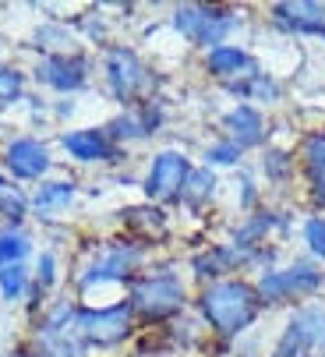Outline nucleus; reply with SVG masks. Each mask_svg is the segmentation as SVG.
<instances>
[{"label":"nucleus","instance_id":"f257e3e1","mask_svg":"<svg viewBox=\"0 0 325 357\" xmlns=\"http://www.w3.org/2000/svg\"><path fill=\"white\" fill-rule=\"evenodd\" d=\"M202 319L220 333V336H237L244 333L255 319H258V308H262V297L251 283H241V280H220L202 290Z\"/></svg>","mask_w":325,"mask_h":357},{"label":"nucleus","instance_id":"f03ea898","mask_svg":"<svg viewBox=\"0 0 325 357\" xmlns=\"http://www.w3.org/2000/svg\"><path fill=\"white\" fill-rule=\"evenodd\" d=\"M128 304H131V312H138L145 319H156V322L159 319H174L184 308V283L170 269L135 276L131 290H128Z\"/></svg>","mask_w":325,"mask_h":357},{"label":"nucleus","instance_id":"7ed1b4c3","mask_svg":"<svg viewBox=\"0 0 325 357\" xmlns=\"http://www.w3.org/2000/svg\"><path fill=\"white\" fill-rule=\"evenodd\" d=\"M174 25L184 39H191L195 46H223V39L241 25L237 15L223 11V8H205V4H184L174 11Z\"/></svg>","mask_w":325,"mask_h":357},{"label":"nucleus","instance_id":"20e7f679","mask_svg":"<svg viewBox=\"0 0 325 357\" xmlns=\"http://www.w3.org/2000/svg\"><path fill=\"white\" fill-rule=\"evenodd\" d=\"M131 304H106V308H82L78 312V340L89 347H117L131 336Z\"/></svg>","mask_w":325,"mask_h":357},{"label":"nucleus","instance_id":"39448f33","mask_svg":"<svg viewBox=\"0 0 325 357\" xmlns=\"http://www.w3.org/2000/svg\"><path fill=\"white\" fill-rule=\"evenodd\" d=\"M322 287V273L308 262H294L290 269L280 273H265L255 290L262 297V304H280V301H294V297H308Z\"/></svg>","mask_w":325,"mask_h":357},{"label":"nucleus","instance_id":"423d86ee","mask_svg":"<svg viewBox=\"0 0 325 357\" xmlns=\"http://www.w3.org/2000/svg\"><path fill=\"white\" fill-rule=\"evenodd\" d=\"M106 82H110V92L121 99V103H135V99L152 85L149 68L128 46H114L110 54H106Z\"/></svg>","mask_w":325,"mask_h":357},{"label":"nucleus","instance_id":"0eeeda50","mask_svg":"<svg viewBox=\"0 0 325 357\" xmlns=\"http://www.w3.org/2000/svg\"><path fill=\"white\" fill-rule=\"evenodd\" d=\"M191 177V163L184 152H156V160L149 167V177H145V195L152 202H177L184 195V184Z\"/></svg>","mask_w":325,"mask_h":357},{"label":"nucleus","instance_id":"6e6552de","mask_svg":"<svg viewBox=\"0 0 325 357\" xmlns=\"http://www.w3.org/2000/svg\"><path fill=\"white\" fill-rule=\"evenodd\" d=\"M142 248H135V244H110L99 259L78 276V283H82V290H89V287H96V283H110V280H128V276H135V269L142 266Z\"/></svg>","mask_w":325,"mask_h":357},{"label":"nucleus","instance_id":"1a4fd4ad","mask_svg":"<svg viewBox=\"0 0 325 357\" xmlns=\"http://www.w3.org/2000/svg\"><path fill=\"white\" fill-rule=\"evenodd\" d=\"M273 22L294 36H325V8L315 0H283L273 4Z\"/></svg>","mask_w":325,"mask_h":357},{"label":"nucleus","instance_id":"9d476101","mask_svg":"<svg viewBox=\"0 0 325 357\" xmlns=\"http://www.w3.org/2000/svg\"><path fill=\"white\" fill-rule=\"evenodd\" d=\"M11 177L18 181H39L50 170V149L39 138H15L8 145V156H4Z\"/></svg>","mask_w":325,"mask_h":357},{"label":"nucleus","instance_id":"9b49d317","mask_svg":"<svg viewBox=\"0 0 325 357\" xmlns=\"http://www.w3.org/2000/svg\"><path fill=\"white\" fill-rule=\"evenodd\" d=\"M39 82H46L50 89L57 92H75L89 82V64L82 54H57V57H46L39 64Z\"/></svg>","mask_w":325,"mask_h":357},{"label":"nucleus","instance_id":"f8f14e48","mask_svg":"<svg viewBox=\"0 0 325 357\" xmlns=\"http://www.w3.org/2000/svg\"><path fill=\"white\" fill-rule=\"evenodd\" d=\"M61 145L71 152V160L78 163H103V160H114V145L110 135L99 131V128H82V131H68L61 138Z\"/></svg>","mask_w":325,"mask_h":357},{"label":"nucleus","instance_id":"ddd939ff","mask_svg":"<svg viewBox=\"0 0 325 357\" xmlns=\"http://www.w3.org/2000/svg\"><path fill=\"white\" fill-rule=\"evenodd\" d=\"M223 128L230 131V142H234L241 152L251 149V145H262V138H265V121H262V114H258L255 107H248V103L234 107V110L223 117Z\"/></svg>","mask_w":325,"mask_h":357},{"label":"nucleus","instance_id":"4468645a","mask_svg":"<svg viewBox=\"0 0 325 357\" xmlns=\"http://www.w3.org/2000/svg\"><path fill=\"white\" fill-rule=\"evenodd\" d=\"M248 259V248H227V244H216V248H209V251H202V255H195V273L202 276V280H209V276H223V273H234V266L237 262H244Z\"/></svg>","mask_w":325,"mask_h":357},{"label":"nucleus","instance_id":"2eb2a0df","mask_svg":"<svg viewBox=\"0 0 325 357\" xmlns=\"http://www.w3.org/2000/svg\"><path fill=\"white\" fill-rule=\"evenodd\" d=\"M75 181H50V184H43L39 191H36V198H32V206H36V213L39 216H57V213H64L71 202H75Z\"/></svg>","mask_w":325,"mask_h":357},{"label":"nucleus","instance_id":"dca6fc26","mask_svg":"<svg viewBox=\"0 0 325 357\" xmlns=\"http://www.w3.org/2000/svg\"><path fill=\"white\" fill-rule=\"evenodd\" d=\"M304 170H308L315 202L325 206V135H311L304 142Z\"/></svg>","mask_w":325,"mask_h":357},{"label":"nucleus","instance_id":"f3484780","mask_svg":"<svg viewBox=\"0 0 325 357\" xmlns=\"http://www.w3.org/2000/svg\"><path fill=\"white\" fill-rule=\"evenodd\" d=\"M205 68L216 75V78H234V75H241L244 68L251 71L255 64H251V57L244 54L241 46H216V50H209V57H205Z\"/></svg>","mask_w":325,"mask_h":357},{"label":"nucleus","instance_id":"a211bd4d","mask_svg":"<svg viewBox=\"0 0 325 357\" xmlns=\"http://www.w3.org/2000/svg\"><path fill=\"white\" fill-rule=\"evenodd\" d=\"M156 124H159V110H156V107H149L145 114H124V117H117L110 128H106V135H110L114 142L145 138V135H152V131H156Z\"/></svg>","mask_w":325,"mask_h":357},{"label":"nucleus","instance_id":"6ab92c4d","mask_svg":"<svg viewBox=\"0 0 325 357\" xmlns=\"http://www.w3.org/2000/svg\"><path fill=\"white\" fill-rule=\"evenodd\" d=\"M121 216H124V227L131 234H142V237H159L167 230V216L156 206H135V209H124Z\"/></svg>","mask_w":325,"mask_h":357},{"label":"nucleus","instance_id":"aec40b11","mask_svg":"<svg viewBox=\"0 0 325 357\" xmlns=\"http://www.w3.org/2000/svg\"><path fill=\"white\" fill-rule=\"evenodd\" d=\"M290 326L311 343V350H325V308H301Z\"/></svg>","mask_w":325,"mask_h":357},{"label":"nucleus","instance_id":"412c9836","mask_svg":"<svg viewBox=\"0 0 325 357\" xmlns=\"http://www.w3.org/2000/svg\"><path fill=\"white\" fill-rule=\"evenodd\" d=\"M212 195H216V177H212V170H191V177H188V184H184V206L188 209H205V202H212Z\"/></svg>","mask_w":325,"mask_h":357},{"label":"nucleus","instance_id":"4be33fe9","mask_svg":"<svg viewBox=\"0 0 325 357\" xmlns=\"http://www.w3.org/2000/svg\"><path fill=\"white\" fill-rule=\"evenodd\" d=\"M39 336H43L39 357H85L78 329H71V333H39Z\"/></svg>","mask_w":325,"mask_h":357},{"label":"nucleus","instance_id":"5701e85b","mask_svg":"<svg viewBox=\"0 0 325 357\" xmlns=\"http://www.w3.org/2000/svg\"><path fill=\"white\" fill-rule=\"evenodd\" d=\"M29 237L18 230H0V269L4 266H22V259L29 255Z\"/></svg>","mask_w":325,"mask_h":357},{"label":"nucleus","instance_id":"b1692460","mask_svg":"<svg viewBox=\"0 0 325 357\" xmlns=\"http://www.w3.org/2000/svg\"><path fill=\"white\" fill-rule=\"evenodd\" d=\"M25 213H29V198H25L18 188H11V184L0 188V220H8V223H22V220H25Z\"/></svg>","mask_w":325,"mask_h":357},{"label":"nucleus","instance_id":"393cba45","mask_svg":"<svg viewBox=\"0 0 325 357\" xmlns=\"http://www.w3.org/2000/svg\"><path fill=\"white\" fill-rule=\"evenodd\" d=\"M25 290H29L25 266H4V269H0V294H4L8 301H18Z\"/></svg>","mask_w":325,"mask_h":357},{"label":"nucleus","instance_id":"a878e982","mask_svg":"<svg viewBox=\"0 0 325 357\" xmlns=\"http://www.w3.org/2000/svg\"><path fill=\"white\" fill-rule=\"evenodd\" d=\"M269 357H311V343L294 326H287L283 336H280V343H276V350L269 354Z\"/></svg>","mask_w":325,"mask_h":357},{"label":"nucleus","instance_id":"bb28decb","mask_svg":"<svg viewBox=\"0 0 325 357\" xmlns=\"http://www.w3.org/2000/svg\"><path fill=\"white\" fill-rule=\"evenodd\" d=\"M276 223H280V220H276L273 213H269V216H255V220H248V227H244V230H237V248H248V251H251V248H255L269 230H273Z\"/></svg>","mask_w":325,"mask_h":357},{"label":"nucleus","instance_id":"cd10ccee","mask_svg":"<svg viewBox=\"0 0 325 357\" xmlns=\"http://www.w3.org/2000/svg\"><path fill=\"white\" fill-rule=\"evenodd\" d=\"M25 89V75L11 64H0V103H15Z\"/></svg>","mask_w":325,"mask_h":357},{"label":"nucleus","instance_id":"c85d7f7f","mask_svg":"<svg viewBox=\"0 0 325 357\" xmlns=\"http://www.w3.org/2000/svg\"><path fill=\"white\" fill-rule=\"evenodd\" d=\"M205 160H209V167H234L237 160H241V149L227 138V142H216L209 152H205Z\"/></svg>","mask_w":325,"mask_h":357},{"label":"nucleus","instance_id":"c756f323","mask_svg":"<svg viewBox=\"0 0 325 357\" xmlns=\"http://www.w3.org/2000/svg\"><path fill=\"white\" fill-rule=\"evenodd\" d=\"M39 43H53V46H50V57H57V54H71V46H75V39H71L64 29H57V25L39 29Z\"/></svg>","mask_w":325,"mask_h":357},{"label":"nucleus","instance_id":"7c9ffc66","mask_svg":"<svg viewBox=\"0 0 325 357\" xmlns=\"http://www.w3.org/2000/svg\"><path fill=\"white\" fill-rule=\"evenodd\" d=\"M304 244L311 248V255L325 259V216H315L304 223Z\"/></svg>","mask_w":325,"mask_h":357},{"label":"nucleus","instance_id":"2f4dec72","mask_svg":"<svg viewBox=\"0 0 325 357\" xmlns=\"http://www.w3.org/2000/svg\"><path fill=\"white\" fill-rule=\"evenodd\" d=\"M241 92L244 96H258V99H276L280 96V89H276V82H269V75H248V82L241 85Z\"/></svg>","mask_w":325,"mask_h":357},{"label":"nucleus","instance_id":"473e14b6","mask_svg":"<svg viewBox=\"0 0 325 357\" xmlns=\"http://www.w3.org/2000/svg\"><path fill=\"white\" fill-rule=\"evenodd\" d=\"M53 266H57V262H53V255L46 251L43 259H39V276H36V280H39V290H43V294H46V290L53 287V280H57V273H53Z\"/></svg>","mask_w":325,"mask_h":357},{"label":"nucleus","instance_id":"72a5a7b5","mask_svg":"<svg viewBox=\"0 0 325 357\" xmlns=\"http://www.w3.org/2000/svg\"><path fill=\"white\" fill-rule=\"evenodd\" d=\"M0 188H4V177H0Z\"/></svg>","mask_w":325,"mask_h":357}]
</instances>
